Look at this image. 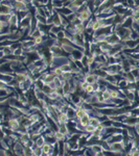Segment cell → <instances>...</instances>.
I'll return each mask as SVG.
<instances>
[{
    "instance_id": "d6986e66",
    "label": "cell",
    "mask_w": 139,
    "mask_h": 156,
    "mask_svg": "<svg viewBox=\"0 0 139 156\" xmlns=\"http://www.w3.org/2000/svg\"><path fill=\"white\" fill-rule=\"evenodd\" d=\"M84 92L86 93V94H93L94 90H93V86H92V84H90V83H89V84L86 86V89L84 90Z\"/></svg>"
},
{
    "instance_id": "3957f363",
    "label": "cell",
    "mask_w": 139,
    "mask_h": 156,
    "mask_svg": "<svg viewBox=\"0 0 139 156\" xmlns=\"http://www.w3.org/2000/svg\"><path fill=\"white\" fill-rule=\"evenodd\" d=\"M42 148V152L45 155H49V154H52V150H53V146L49 143H45L43 146L41 147Z\"/></svg>"
},
{
    "instance_id": "9c48e42d",
    "label": "cell",
    "mask_w": 139,
    "mask_h": 156,
    "mask_svg": "<svg viewBox=\"0 0 139 156\" xmlns=\"http://www.w3.org/2000/svg\"><path fill=\"white\" fill-rule=\"evenodd\" d=\"M55 142H64L65 138H66V134H64V133L60 132V131H58V132L55 133Z\"/></svg>"
},
{
    "instance_id": "ba28073f",
    "label": "cell",
    "mask_w": 139,
    "mask_h": 156,
    "mask_svg": "<svg viewBox=\"0 0 139 156\" xmlns=\"http://www.w3.org/2000/svg\"><path fill=\"white\" fill-rule=\"evenodd\" d=\"M9 24L10 26H17L18 25V16L16 14H12L9 19Z\"/></svg>"
},
{
    "instance_id": "7c38bea8",
    "label": "cell",
    "mask_w": 139,
    "mask_h": 156,
    "mask_svg": "<svg viewBox=\"0 0 139 156\" xmlns=\"http://www.w3.org/2000/svg\"><path fill=\"white\" fill-rule=\"evenodd\" d=\"M58 131L64 133V134H67V133H68L67 125H65V123H59V125H58Z\"/></svg>"
},
{
    "instance_id": "7a4b0ae2",
    "label": "cell",
    "mask_w": 139,
    "mask_h": 156,
    "mask_svg": "<svg viewBox=\"0 0 139 156\" xmlns=\"http://www.w3.org/2000/svg\"><path fill=\"white\" fill-rule=\"evenodd\" d=\"M99 76L96 75V74H92V73L87 74V75L84 77V80L87 81L88 83H90V84H92V83L96 82V81L99 80Z\"/></svg>"
},
{
    "instance_id": "ffe728a7",
    "label": "cell",
    "mask_w": 139,
    "mask_h": 156,
    "mask_svg": "<svg viewBox=\"0 0 139 156\" xmlns=\"http://www.w3.org/2000/svg\"><path fill=\"white\" fill-rule=\"evenodd\" d=\"M44 42V39L42 36L40 37H37V38L34 39V43H35V45H40V44H42V43Z\"/></svg>"
},
{
    "instance_id": "30bf717a",
    "label": "cell",
    "mask_w": 139,
    "mask_h": 156,
    "mask_svg": "<svg viewBox=\"0 0 139 156\" xmlns=\"http://www.w3.org/2000/svg\"><path fill=\"white\" fill-rule=\"evenodd\" d=\"M91 150L92 152H93L94 154H101V151H104V148L101 146H99V145H93V146L91 147Z\"/></svg>"
},
{
    "instance_id": "e0dca14e",
    "label": "cell",
    "mask_w": 139,
    "mask_h": 156,
    "mask_svg": "<svg viewBox=\"0 0 139 156\" xmlns=\"http://www.w3.org/2000/svg\"><path fill=\"white\" fill-rule=\"evenodd\" d=\"M53 73L55 74V75L58 76V77H61V76L63 75V73H64V71H63L62 67H55V69H53Z\"/></svg>"
},
{
    "instance_id": "2e32d148",
    "label": "cell",
    "mask_w": 139,
    "mask_h": 156,
    "mask_svg": "<svg viewBox=\"0 0 139 156\" xmlns=\"http://www.w3.org/2000/svg\"><path fill=\"white\" fill-rule=\"evenodd\" d=\"M89 124H91V125H93L96 128L101 124V121H99V118H96V117H92V118H90V123Z\"/></svg>"
},
{
    "instance_id": "5b68a950",
    "label": "cell",
    "mask_w": 139,
    "mask_h": 156,
    "mask_svg": "<svg viewBox=\"0 0 139 156\" xmlns=\"http://www.w3.org/2000/svg\"><path fill=\"white\" fill-rule=\"evenodd\" d=\"M74 114H75V119H81L83 116H85L86 114H88V110H87L85 107H79L74 110Z\"/></svg>"
},
{
    "instance_id": "8992f818",
    "label": "cell",
    "mask_w": 139,
    "mask_h": 156,
    "mask_svg": "<svg viewBox=\"0 0 139 156\" xmlns=\"http://www.w3.org/2000/svg\"><path fill=\"white\" fill-rule=\"evenodd\" d=\"M79 125L82 127H85V126H87L90 123V116H89V114H86L85 116L82 117L81 119H79Z\"/></svg>"
},
{
    "instance_id": "6da1fadb",
    "label": "cell",
    "mask_w": 139,
    "mask_h": 156,
    "mask_svg": "<svg viewBox=\"0 0 139 156\" xmlns=\"http://www.w3.org/2000/svg\"><path fill=\"white\" fill-rule=\"evenodd\" d=\"M12 5L14 7V10L18 11V12H27L28 11L26 1H16V0H14V3Z\"/></svg>"
},
{
    "instance_id": "4fadbf2b",
    "label": "cell",
    "mask_w": 139,
    "mask_h": 156,
    "mask_svg": "<svg viewBox=\"0 0 139 156\" xmlns=\"http://www.w3.org/2000/svg\"><path fill=\"white\" fill-rule=\"evenodd\" d=\"M94 130H95V127L93 125H91V124H88V125L84 127V131L86 133H88V134H92Z\"/></svg>"
},
{
    "instance_id": "5bb4252c",
    "label": "cell",
    "mask_w": 139,
    "mask_h": 156,
    "mask_svg": "<svg viewBox=\"0 0 139 156\" xmlns=\"http://www.w3.org/2000/svg\"><path fill=\"white\" fill-rule=\"evenodd\" d=\"M64 3L62 0H52V7L53 8H62Z\"/></svg>"
},
{
    "instance_id": "52a82bcc",
    "label": "cell",
    "mask_w": 139,
    "mask_h": 156,
    "mask_svg": "<svg viewBox=\"0 0 139 156\" xmlns=\"http://www.w3.org/2000/svg\"><path fill=\"white\" fill-rule=\"evenodd\" d=\"M14 152H15V154H18V155H24V148L22 147L21 143H17V144H15Z\"/></svg>"
},
{
    "instance_id": "8fae6325",
    "label": "cell",
    "mask_w": 139,
    "mask_h": 156,
    "mask_svg": "<svg viewBox=\"0 0 139 156\" xmlns=\"http://www.w3.org/2000/svg\"><path fill=\"white\" fill-rule=\"evenodd\" d=\"M101 96H103V98L105 99L106 102L110 101V100H112V98H111V95H110V90H104L103 92H101Z\"/></svg>"
},
{
    "instance_id": "9a60e30c",
    "label": "cell",
    "mask_w": 139,
    "mask_h": 156,
    "mask_svg": "<svg viewBox=\"0 0 139 156\" xmlns=\"http://www.w3.org/2000/svg\"><path fill=\"white\" fill-rule=\"evenodd\" d=\"M45 143H46V140H45V137H43V136H39L38 138L35 141V144L38 147H42Z\"/></svg>"
},
{
    "instance_id": "ac0fdd59",
    "label": "cell",
    "mask_w": 139,
    "mask_h": 156,
    "mask_svg": "<svg viewBox=\"0 0 139 156\" xmlns=\"http://www.w3.org/2000/svg\"><path fill=\"white\" fill-rule=\"evenodd\" d=\"M110 95L112 99H117V98H119V92L116 90H110Z\"/></svg>"
},
{
    "instance_id": "277c9868",
    "label": "cell",
    "mask_w": 139,
    "mask_h": 156,
    "mask_svg": "<svg viewBox=\"0 0 139 156\" xmlns=\"http://www.w3.org/2000/svg\"><path fill=\"white\" fill-rule=\"evenodd\" d=\"M68 120H69V116H68L67 112H65V111H61L59 112V116H58V124L59 123H67Z\"/></svg>"
}]
</instances>
